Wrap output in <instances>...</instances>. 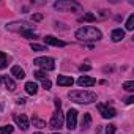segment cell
Instances as JSON below:
<instances>
[{
	"instance_id": "cell-1",
	"label": "cell",
	"mask_w": 134,
	"mask_h": 134,
	"mask_svg": "<svg viewBox=\"0 0 134 134\" xmlns=\"http://www.w3.org/2000/svg\"><path fill=\"white\" fill-rule=\"evenodd\" d=\"M76 38L79 41H98L103 38V33L99 29L92 27V25H85L76 30Z\"/></svg>"
},
{
	"instance_id": "cell-2",
	"label": "cell",
	"mask_w": 134,
	"mask_h": 134,
	"mask_svg": "<svg viewBox=\"0 0 134 134\" xmlns=\"http://www.w3.org/2000/svg\"><path fill=\"white\" fill-rule=\"evenodd\" d=\"M68 98L74 103H81V104H90L93 101H96V93L88 92V90H73L68 93Z\"/></svg>"
},
{
	"instance_id": "cell-3",
	"label": "cell",
	"mask_w": 134,
	"mask_h": 134,
	"mask_svg": "<svg viewBox=\"0 0 134 134\" xmlns=\"http://www.w3.org/2000/svg\"><path fill=\"white\" fill-rule=\"evenodd\" d=\"M54 8L58 11H82V5L77 2H71V0H58L54 3Z\"/></svg>"
},
{
	"instance_id": "cell-4",
	"label": "cell",
	"mask_w": 134,
	"mask_h": 134,
	"mask_svg": "<svg viewBox=\"0 0 134 134\" xmlns=\"http://www.w3.org/2000/svg\"><path fill=\"white\" fill-rule=\"evenodd\" d=\"M33 63L36 66H40V68H43V70H47V71H52L55 68V62H54L52 57H38V58L33 60Z\"/></svg>"
},
{
	"instance_id": "cell-5",
	"label": "cell",
	"mask_w": 134,
	"mask_h": 134,
	"mask_svg": "<svg viewBox=\"0 0 134 134\" xmlns=\"http://www.w3.org/2000/svg\"><path fill=\"white\" fill-rule=\"evenodd\" d=\"M7 30L21 33V32H24V30H33V25H32L30 22H25V21H22V22H11V24L7 25Z\"/></svg>"
},
{
	"instance_id": "cell-6",
	"label": "cell",
	"mask_w": 134,
	"mask_h": 134,
	"mask_svg": "<svg viewBox=\"0 0 134 134\" xmlns=\"http://www.w3.org/2000/svg\"><path fill=\"white\" fill-rule=\"evenodd\" d=\"M63 121H65V117H63L62 110L57 109V110L52 114V118H51V121H49V126H51L52 129H60V128L63 126Z\"/></svg>"
},
{
	"instance_id": "cell-7",
	"label": "cell",
	"mask_w": 134,
	"mask_h": 134,
	"mask_svg": "<svg viewBox=\"0 0 134 134\" xmlns=\"http://www.w3.org/2000/svg\"><path fill=\"white\" fill-rule=\"evenodd\" d=\"M66 128H68L70 131L76 129L77 126V110L76 109H70L68 112H66Z\"/></svg>"
},
{
	"instance_id": "cell-8",
	"label": "cell",
	"mask_w": 134,
	"mask_h": 134,
	"mask_svg": "<svg viewBox=\"0 0 134 134\" xmlns=\"http://www.w3.org/2000/svg\"><path fill=\"white\" fill-rule=\"evenodd\" d=\"M96 107H98L99 114L103 115V118H114V117L117 115V110H115L114 107H109V106H106V104H98Z\"/></svg>"
},
{
	"instance_id": "cell-9",
	"label": "cell",
	"mask_w": 134,
	"mask_h": 134,
	"mask_svg": "<svg viewBox=\"0 0 134 134\" xmlns=\"http://www.w3.org/2000/svg\"><path fill=\"white\" fill-rule=\"evenodd\" d=\"M13 120L16 121V125L22 131H27V128H29V118H27V115H24V114H14Z\"/></svg>"
},
{
	"instance_id": "cell-10",
	"label": "cell",
	"mask_w": 134,
	"mask_h": 134,
	"mask_svg": "<svg viewBox=\"0 0 134 134\" xmlns=\"http://www.w3.org/2000/svg\"><path fill=\"white\" fill-rule=\"evenodd\" d=\"M44 43L49 44V46H55V47H63V46H66L65 41H62V40H58V38H55V36H52V35L44 36Z\"/></svg>"
},
{
	"instance_id": "cell-11",
	"label": "cell",
	"mask_w": 134,
	"mask_h": 134,
	"mask_svg": "<svg viewBox=\"0 0 134 134\" xmlns=\"http://www.w3.org/2000/svg\"><path fill=\"white\" fill-rule=\"evenodd\" d=\"M95 84H96V81L93 77H90V76H81L77 79V85L79 87H92Z\"/></svg>"
},
{
	"instance_id": "cell-12",
	"label": "cell",
	"mask_w": 134,
	"mask_h": 134,
	"mask_svg": "<svg viewBox=\"0 0 134 134\" xmlns=\"http://www.w3.org/2000/svg\"><path fill=\"white\" fill-rule=\"evenodd\" d=\"M0 82H2L10 92H14V90H16V84H14V81H13L11 77H8V76H0Z\"/></svg>"
},
{
	"instance_id": "cell-13",
	"label": "cell",
	"mask_w": 134,
	"mask_h": 134,
	"mask_svg": "<svg viewBox=\"0 0 134 134\" xmlns=\"http://www.w3.org/2000/svg\"><path fill=\"white\" fill-rule=\"evenodd\" d=\"M57 84L62 85V87H71L74 84V79L70 77V76H58L57 77Z\"/></svg>"
},
{
	"instance_id": "cell-14",
	"label": "cell",
	"mask_w": 134,
	"mask_h": 134,
	"mask_svg": "<svg viewBox=\"0 0 134 134\" xmlns=\"http://www.w3.org/2000/svg\"><path fill=\"white\" fill-rule=\"evenodd\" d=\"M110 38H112L114 43H118V41H121V40L125 38V32H123L121 29H115V30H112Z\"/></svg>"
},
{
	"instance_id": "cell-15",
	"label": "cell",
	"mask_w": 134,
	"mask_h": 134,
	"mask_svg": "<svg viewBox=\"0 0 134 134\" xmlns=\"http://www.w3.org/2000/svg\"><path fill=\"white\" fill-rule=\"evenodd\" d=\"M11 76H14L16 79H24L25 77V71L21 68V66H13L11 68Z\"/></svg>"
},
{
	"instance_id": "cell-16",
	"label": "cell",
	"mask_w": 134,
	"mask_h": 134,
	"mask_svg": "<svg viewBox=\"0 0 134 134\" xmlns=\"http://www.w3.org/2000/svg\"><path fill=\"white\" fill-rule=\"evenodd\" d=\"M25 92H27L29 95H36L38 85H36L35 82H27V84H25Z\"/></svg>"
},
{
	"instance_id": "cell-17",
	"label": "cell",
	"mask_w": 134,
	"mask_h": 134,
	"mask_svg": "<svg viewBox=\"0 0 134 134\" xmlns=\"http://www.w3.org/2000/svg\"><path fill=\"white\" fill-rule=\"evenodd\" d=\"M8 66V57L5 52H0V70H3Z\"/></svg>"
},
{
	"instance_id": "cell-18",
	"label": "cell",
	"mask_w": 134,
	"mask_h": 134,
	"mask_svg": "<svg viewBox=\"0 0 134 134\" xmlns=\"http://www.w3.org/2000/svg\"><path fill=\"white\" fill-rule=\"evenodd\" d=\"M32 123H33V126H36V128H46V121H43V120H40V118H36V117H33L32 118Z\"/></svg>"
},
{
	"instance_id": "cell-19",
	"label": "cell",
	"mask_w": 134,
	"mask_h": 134,
	"mask_svg": "<svg viewBox=\"0 0 134 134\" xmlns=\"http://www.w3.org/2000/svg\"><path fill=\"white\" fill-rule=\"evenodd\" d=\"M90 123H92V117H90V114H85L84 115V120H82V128L87 129L90 126Z\"/></svg>"
},
{
	"instance_id": "cell-20",
	"label": "cell",
	"mask_w": 134,
	"mask_h": 134,
	"mask_svg": "<svg viewBox=\"0 0 134 134\" xmlns=\"http://www.w3.org/2000/svg\"><path fill=\"white\" fill-rule=\"evenodd\" d=\"M125 27H126V30H132V29H134V14H131V16L128 18Z\"/></svg>"
},
{
	"instance_id": "cell-21",
	"label": "cell",
	"mask_w": 134,
	"mask_h": 134,
	"mask_svg": "<svg viewBox=\"0 0 134 134\" xmlns=\"http://www.w3.org/2000/svg\"><path fill=\"white\" fill-rule=\"evenodd\" d=\"M30 47H32V51H35V52H43V51H46V47H44V46L36 44V43H32V44H30Z\"/></svg>"
},
{
	"instance_id": "cell-22",
	"label": "cell",
	"mask_w": 134,
	"mask_h": 134,
	"mask_svg": "<svg viewBox=\"0 0 134 134\" xmlns=\"http://www.w3.org/2000/svg\"><path fill=\"white\" fill-rule=\"evenodd\" d=\"M13 132V126L7 125V126H0V134H11Z\"/></svg>"
},
{
	"instance_id": "cell-23",
	"label": "cell",
	"mask_w": 134,
	"mask_h": 134,
	"mask_svg": "<svg viewBox=\"0 0 134 134\" xmlns=\"http://www.w3.org/2000/svg\"><path fill=\"white\" fill-rule=\"evenodd\" d=\"M38 81H46L47 79V76H46V73L44 71H35V74H33Z\"/></svg>"
},
{
	"instance_id": "cell-24",
	"label": "cell",
	"mask_w": 134,
	"mask_h": 134,
	"mask_svg": "<svg viewBox=\"0 0 134 134\" xmlns=\"http://www.w3.org/2000/svg\"><path fill=\"white\" fill-rule=\"evenodd\" d=\"M123 88H125L126 92H132V90H134V82H132V81H126V82L123 84Z\"/></svg>"
},
{
	"instance_id": "cell-25",
	"label": "cell",
	"mask_w": 134,
	"mask_h": 134,
	"mask_svg": "<svg viewBox=\"0 0 134 134\" xmlns=\"http://www.w3.org/2000/svg\"><path fill=\"white\" fill-rule=\"evenodd\" d=\"M81 21H87V22H92V21H96V16H95V14H92V13H87V14H84V18H82Z\"/></svg>"
},
{
	"instance_id": "cell-26",
	"label": "cell",
	"mask_w": 134,
	"mask_h": 134,
	"mask_svg": "<svg viewBox=\"0 0 134 134\" xmlns=\"http://www.w3.org/2000/svg\"><path fill=\"white\" fill-rule=\"evenodd\" d=\"M21 35L25 38H36V33H33L32 30H24V32H21Z\"/></svg>"
},
{
	"instance_id": "cell-27",
	"label": "cell",
	"mask_w": 134,
	"mask_h": 134,
	"mask_svg": "<svg viewBox=\"0 0 134 134\" xmlns=\"http://www.w3.org/2000/svg\"><path fill=\"white\" fill-rule=\"evenodd\" d=\"M115 132V125H107L106 126V134H114Z\"/></svg>"
},
{
	"instance_id": "cell-28",
	"label": "cell",
	"mask_w": 134,
	"mask_h": 134,
	"mask_svg": "<svg viewBox=\"0 0 134 134\" xmlns=\"http://www.w3.org/2000/svg\"><path fill=\"white\" fill-rule=\"evenodd\" d=\"M52 87V82L49 81V79H46V81H43V88H46V90H49Z\"/></svg>"
},
{
	"instance_id": "cell-29",
	"label": "cell",
	"mask_w": 134,
	"mask_h": 134,
	"mask_svg": "<svg viewBox=\"0 0 134 134\" xmlns=\"http://www.w3.org/2000/svg\"><path fill=\"white\" fill-rule=\"evenodd\" d=\"M79 70H81V71H90V65H81Z\"/></svg>"
},
{
	"instance_id": "cell-30",
	"label": "cell",
	"mask_w": 134,
	"mask_h": 134,
	"mask_svg": "<svg viewBox=\"0 0 134 134\" xmlns=\"http://www.w3.org/2000/svg\"><path fill=\"white\" fill-rule=\"evenodd\" d=\"M32 19L33 21H41L43 19V14H32Z\"/></svg>"
},
{
	"instance_id": "cell-31",
	"label": "cell",
	"mask_w": 134,
	"mask_h": 134,
	"mask_svg": "<svg viewBox=\"0 0 134 134\" xmlns=\"http://www.w3.org/2000/svg\"><path fill=\"white\" fill-rule=\"evenodd\" d=\"M55 107H57V109H60V107H62V101H60L58 98H55Z\"/></svg>"
},
{
	"instance_id": "cell-32",
	"label": "cell",
	"mask_w": 134,
	"mask_h": 134,
	"mask_svg": "<svg viewBox=\"0 0 134 134\" xmlns=\"http://www.w3.org/2000/svg\"><path fill=\"white\" fill-rule=\"evenodd\" d=\"M25 101H27L25 98H18V101H16V103H18V104H25Z\"/></svg>"
},
{
	"instance_id": "cell-33",
	"label": "cell",
	"mask_w": 134,
	"mask_h": 134,
	"mask_svg": "<svg viewBox=\"0 0 134 134\" xmlns=\"http://www.w3.org/2000/svg\"><path fill=\"white\" fill-rule=\"evenodd\" d=\"M132 103H134V98H132V96H129V98L126 99V104H132Z\"/></svg>"
},
{
	"instance_id": "cell-34",
	"label": "cell",
	"mask_w": 134,
	"mask_h": 134,
	"mask_svg": "<svg viewBox=\"0 0 134 134\" xmlns=\"http://www.w3.org/2000/svg\"><path fill=\"white\" fill-rule=\"evenodd\" d=\"M35 134H43V132H35Z\"/></svg>"
},
{
	"instance_id": "cell-35",
	"label": "cell",
	"mask_w": 134,
	"mask_h": 134,
	"mask_svg": "<svg viewBox=\"0 0 134 134\" xmlns=\"http://www.w3.org/2000/svg\"><path fill=\"white\" fill-rule=\"evenodd\" d=\"M54 134H60V132H54Z\"/></svg>"
},
{
	"instance_id": "cell-36",
	"label": "cell",
	"mask_w": 134,
	"mask_h": 134,
	"mask_svg": "<svg viewBox=\"0 0 134 134\" xmlns=\"http://www.w3.org/2000/svg\"><path fill=\"white\" fill-rule=\"evenodd\" d=\"M0 84H2V82H0Z\"/></svg>"
}]
</instances>
